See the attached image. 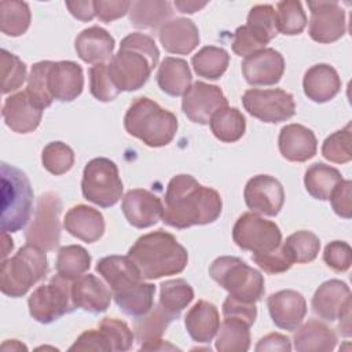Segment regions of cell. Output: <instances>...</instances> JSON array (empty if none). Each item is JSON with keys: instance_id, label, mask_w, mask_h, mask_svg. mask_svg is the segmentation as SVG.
I'll list each match as a JSON object with an SVG mask.
<instances>
[{"instance_id": "cell-16", "label": "cell", "mask_w": 352, "mask_h": 352, "mask_svg": "<svg viewBox=\"0 0 352 352\" xmlns=\"http://www.w3.org/2000/svg\"><path fill=\"white\" fill-rule=\"evenodd\" d=\"M246 206L257 214L274 217L285 202L282 184L270 175H257L249 179L243 190Z\"/></svg>"}, {"instance_id": "cell-52", "label": "cell", "mask_w": 352, "mask_h": 352, "mask_svg": "<svg viewBox=\"0 0 352 352\" xmlns=\"http://www.w3.org/2000/svg\"><path fill=\"white\" fill-rule=\"evenodd\" d=\"M252 260L267 274H282L293 265L282 250V246L267 253H253Z\"/></svg>"}, {"instance_id": "cell-43", "label": "cell", "mask_w": 352, "mask_h": 352, "mask_svg": "<svg viewBox=\"0 0 352 352\" xmlns=\"http://www.w3.org/2000/svg\"><path fill=\"white\" fill-rule=\"evenodd\" d=\"M276 28L278 32L294 36L300 34L307 25V15L297 0H283L276 4Z\"/></svg>"}, {"instance_id": "cell-25", "label": "cell", "mask_w": 352, "mask_h": 352, "mask_svg": "<svg viewBox=\"0 0 352 352\" xmlns=\"http://www.w3.org/2000/svg\"><path fill=\"white\" fill-rule=\"evenodd\" d=\"M173 319L157 304L146 315L136 318L135 336L140 342L142 351H164L176 349V346L165 342L162 334Z\"/></svg>"}, {"instance_id": "cell-6", "label": "cell", "mask_w": 352, "mask_h": 352, "mask_svg": "<svg viewBox=\"0 0 352 352\" xmlns=\"http://www.w3.org/2000/svg\"><path fill=\"white\" fill-rule=\"evenodd\" d=\"M48 261L45 250L26 243L11 258H4L0 271V289L8 297H22L45 278Z\"/></svg>"}, {"instance_id": "cell-60", "label": "cell", "mask_w": 352, "mask_h": 352, "mask_svg": "<svg viewBox=\"0 0 352 352\" xmlns=\"http://www.w3.org/2000/svg\"><path fill=\"white\" fill-rule=\"evenodd\" d=\"M12 249H14V242H12V239L8 236L7 232H3V253H1L3 260L7 257V254H8Z\"/></svg>"}, {"instance_id": "cell-57", "label": "cell", "mask_w": 352, "mask_h": 352, "mask_svg": "<svg viewBox=\"0 0 352 352\" xmlns=\"http://www.w3.org/2000/svg\"><path fill=\"white\" fill-rule=\"evenodd\" d=\"M257 352H265V351H282V352H289L292 351V344L290 340L279 333H271L265 337H263L257 345H256Z\"/></svg>"}, {"instance_id": "cell-18", "label": "cell", "mask_w": 352, "mask_h": 352, "mask_svg": "<svg viewBox=\"0 0 352 352\" xmlns=\"http://www.w3.org/2000/svg\"><path fill=\"white\" fill-rule=\"evenodd\" d=\"M285 72V59L274 48H264L242 62V73L250 85H275Z\"/></svg>"}, {"instance_id": "cell-46", "label": "cell", "mask_w": 352, "mask_h": 352, "mask_svg": "<svg viewBox=\"0 0 352 352\" xmlns=\"http://www.w3.org/2000/svg\"><path fill=\"white\" fill-rule=\"evenodd\" d=\"M1 92L16 91L26 78V65L14 54L1 50Z\"/></svg>"}, {"instance_id": "cell-15", "label": "cell", "mask_w": 352, "mask_h": 352, "mask_svg": "<svg viewBox=\"0 0 352 352\" xmlns=\"http://www.w3.org/2000/svg\"><path fill=\"white\" fill-rule=\"evenodd\" d=\"M226 106L228 102L223 91L217 85L202 81L194 82L182 100V110L187 118L201 125L209 124L213 114Z\"/></svg>"}, {"instance_id": "cell-13", "label": "cell", "mask_w": 352, "mask_h": 352, "mask_svg": "<svg viewBox=\"0 0 352 352\" xmlns=\"http://www.w3.org/2000/svg\"><path fill=\"white\" fill-rule=\"evenodd\" d=\"M245 110L257 120L268 124H278L292 118L296 113L293 95L283 89H257L245 91L242 96Z\"/></svg>"}, {"instance_id": "cell-58", "label": "cell", "mask_w": 352, "mask_h": 352, "mask_svg": "<svg viewBox=\"0 0 352 352\" xmlns=\"http://www.w3.org/2000/svg\"><path fill=\"white\" fill-rule=\"evenodd\" d=\"M66 7L70 11V14L82 21V22H88L92 21L94 16L96 15L95 12V1L91 0H85V1H66Z\"/></svg>"}, {"instance_id": "cell-54", "label": "cell", "mask_w": 352, "mask_h": 352, "mask_svg": "<svg viewBox=\"0 0 352 352\" xmlns=\"http://www.w3.org/2000/svg\"><path fill=\"white\" fill-rule=\"evenodd\" d=\"M69 351H104L109 352L111 351L110 342L106 337V334L98 329H89L84 331L76 341L74 344L69 348Z\"/></svg>"}, {"instance_id": "cell-38", "label": "cell", "mask_w": 352, "mask_h": 352, "mask_svg": "<svg viewBox=\"0 0 352 352\" xmlns=\"http://www.w3.org/2000/svg\"><path fill=\"white\" fill-rule=\"evenodd\" d=\"M192 67L199 77L208 80L220 78L228 67L230 55L224 48L206 45L202 47L191 59Z\"/></svg>"}, {"instance_id": "cell-47", "label": "cell", "mask_w": 352, "mask_h": 352, "mask_svg": "<svg viewBox=\"0 0 352 352\" xmlns=\"http://www.w3.org/2000/svg\"><path fill=\"white\" fill-rule=\"evenodd\" d=\"M89 91L92 96L100 102L114 100L120 91L113 84L109 72L107 63H96L89 69Z\"/></svg>"}, {"instance_id": "cell-27", "label": "cell", "mask_w": 352, "mask_h": 352, "mask_svg": "<svg viewBox=\"0 0 352 352\" xmlns=\"http://www.w3.org/2000/svg\"><path fill=\"white\" fill-rule=\"evenodd\" d=\"M160 41L165 51L177 55L190 54L199 44V32L187 18L170 19L160 28Z\"/></svg>"}, {"instance_id": "cell-48", "label": "cell", "mask_w": 352, "mask_h": 352, "mask_svg": "<svg viewBox=\"0 0 352 352\" xmlns=\"http://www.w3.org/2000/svg\"><path fill=\"white\" fill-rule=\"evenodd\" d=\"M268 40L249 25L239 26L232 36V51L238 56L248 58L265 48Z\"/></svg>"}, {"instance_id": "cell-61", "label": "cell", "mask_w": 352, "mask_h": 352, "mask_svg": "<svg viewBox=\"0 0 352 352\" xmlns=\"http://www.w3.org/2000/svg\"><path fill=\"white\" fill-rule=\"evenodd\" d=\"M1 349L3 351H8V349H26L25 345H22L21 342H18L16 340H8L6 341L3 345H1Z\"/></svg>"}, {"instance_id": "cell-23", "label": "cell", "mask_w": 352, "mask_h": 352, "mask_svg": "<svg viewBox=\"0 0 352 352\" xmlns=\"http://www.w3.org/2000/svg\"><path fill=\"white\" fill-rule=\"evenodd\" d=\"M72 296L76 308L91 314L104 312L110 307L111 290L98 276L81 275L72 283Z\"/></svg>"}, {"instance_id": "cell-29", "label": "cell", "mask_w": 352, "mask_h": 352, "mask_svg": "<svg viewBox=\"0 0 352 352\" xmlns=\"http://www.w3.org/2000/svg\"><path fill=\"white\" fill-rule=\"evenodd\" d=\"M114 38L107 30L99 26H91L84 29L74 41L77 55L85 63H104L111 59L114 51Z\"/></svg>"}, {"instance_id": "cell-19", "label": "cell", "mask_w": 352, "mask_h": 352, "mask_svg": "<svg viewBox=\"0 0 352 352\" xmlns=\"http://www.w3.org/2000/svg\"><path fill=\"white\" fill-rule=\"evenodd\" d=\"M311 305L319 318L333 322L351 308V289L340 279L326 280L316 289Z\"/></svg>"}, {"instance_id": "cell-12", "label": "cell", "mask_w": 352, "mask_h": 352, "mask_svg": "<svg viewBox=\"0 0 352 352\" xmlns=\"http://www.w3.org/2000/svg\"><path fill=\"white\" fill-rule=\"evenodd\" d=\"M62 201L55 192H45L38 197L32 226L26 231V242L43 250H54L60 239L59 216Z\"/></svg>"}, {"instance_id": "cell-50", "label": "cell", "mask_w": 352, "mask_h": 352, "mask_svg": "<svg viewBox=\"0 0 352 352\" xmlns=\"http://www.w3.org/2000/svg\"><path fill=\"white\" fill-rule=\"evenodd\" d=\"M246 25L271 41L278 34L275 8L271 4L254 6L248 14Z\"/></svg>"}, {"instance_id": "cell-49", "label": "cell", "mask_w": 352, "mask_h": 352, "mask_svg": "<svg viewBox=\"0 0 352 352\" xmlns=\"http://www.w3.org/2000/svg\"><path fill=\"white\" fill-rule=\"evenodd\" d=\"M99 329L106 334L111 351H128L133 344V333L128 324L116 318H103Z\"/></svg>"}, {"instance_id": "cell-56", "label": "cell", "mask_w": 352, "mask_h": 352, "mask_svg": "<svg viewBox=\"0 0 352 352\" xmlns=\"http://www.w3.org/2000/svg\"><path fill=\"white\" fill-rule=\"evenodd\" d=\"M131 1L128 0H99L95 1L96 16L106 23L113 22L129 12Z\"/></svg>"}, {"instance_id": "cell-22", "label": "cell", "mask_w": 352, "mask_h": 352, "mask_svg": "<svg viewBox=\"0 0 352 352\" xmlns=\"http://www.w3.org/2000/svg\"><path fill=\"white\" fill-rule=\"evenodd\" d=\"M48 87L54 99L72 102L84 88V76L80 65L72 60L52 62L48 74Z\"/></svg>"}, {"instance_id": "cell-59", "label": "cell", "mask_w": 352, "mask_h": 352, "mask_svg": "<svg viewBox=\"0 0 352 352\" xmlns=\"http://www.w3.org/2000/svg\"><path fill=\"white\" fill-rule=\"evenodd\" d=\"M208 3L206 1H192V0H176L175 1V7L183 12V14H194L195 11H199L201 8H204Z\"/></svg>"}, {"instance_id": "cell-28", "label": "cell", "mask_w": 352, "mask_h": 352, "mask_svg": "<svg viewBox=\"0 0 352 352\" xmlns=\"http://www.w3.org/2000/svg\"><path fill=\"white\" fill-rule=\"evenodd\" d=\"M305 96L316 103H324L333 99L341 89V80L337 70L327 63L311 66L302 78Z\"/></svg>"}, {"instance_id": "cell-32", "label": "cell", "mask_w": 352, "mask_h": 352, "mask_svg": "<svg viewBox=\"0 0 352 352\" xmlns=\"http://www.w3.org/2000/svg\"><path fill=\"white\" fill-rule=\"evenodd\" d=\"M188 63L180 58L166 56L157 72V84L169 96H182L191 87Z\"/></svg>"}, {"instance_id": "cell-44", "label": "cell", "mask_w": 352, "mask_h": 352, "mask_svg": "<svg viewBox=\"0 0 352 352\" xmlns=\"http://www.w3.org/2000/svg\"><path fill=\"white\" fill-rule=\"evenodd\" d=\"M352 128L351 122L344 129L327 136L322 144V155L334 164H346L352 160Z\"/></svg>"}, {"instance_id": "cell-3", "label": "cell", "mask_w": 352, "mask_h": 352, "mask_svg": "<svg viewBox=\"0 0 352 352\" xmlns=\"http://www.w3.org/2000/svg\"><path fill=\"white\" fill-rule=\"evenodd\" d=\"M160 59V51L150 36L131 33L121 40L120 50L107 63L109 76L121 91L142 88Z\"/></svg>"}, {"instance_id": "cell-10", "label": "cell", "mask_w": 352, "mask_h": 352, "mask_svg": "<svg viewBox=\"0 0 352 352\" xmlns=\"http://www.w3.org/2000/svg\"><path fill=\"white\" fill-rule=\"evenodd\" d=\"M73 280L56 274L48 285L38 286L29 297L28 305L33 319L48 324L76 309L72 296Z\"/></svg>"}, {"instance_id": "cell-17", "label": "cell", "mask_w": 352, "mask_h": 352, "mask_svg": "<svg viewBox=\"0 0 352 352\" xmlns=\"http://www.w3.org/2000/svg\"><path fill=\"white\" fill-rule=\"evenodd\" d=\"M122 213L128 223L136 228H147L157 224L164 214L161 199L144 188L129 190L122 197Z\"/></svg>"}, {"instance_id": "cell-31", "label": "cell", "mask_w": 352, "mask_h": 352, "mask_svg": "<svg viewBox=\"0 0 352 352\" xmlns=\"http://www.w3.org/2000/svg\"><path fill=\"white\" fill-rule=\"evenodd\" d=\"M293 342L298 352H330L336 348L337 336L324 323L311 319L297 329Z\"/></svg>"}, {"instance_id": "cell-36", "label": "cell", "mask_w": 352, "mask_h": 352, "mask_svg": "<svg viewBox=\"0 0 352 352\" xmlns=\"http://www.w3.org/2000/svg\"><path fill=\"white\" fill-rule=\"evenodd\" d=\"M250 326L231 316H224L216 338V349L220 352H245L250 346Z\"/></svg>"}, {"instance_id": "cell-41", "label": "cell", "mask_w": 352, "mask_h": 352, "mask_svg": "<svg viewBox=\"0 0 352 352\" xmlns=\"http://www.w3.org/2000/svg\"><path fill=\"white\" fill-rule=\"evenodd\" d=\"M56 274L74 280L91 267L89 253L80 245L62 246L56 256Z\"/></svg>"}, {"instance_id": "cell-40", "label": "cell", "mask_w": 352, "mask_h": 352, "mask_svg": "<svg viewBox=\"0 0 352 352\" xmlns=\"http://www.w3.org/2000/svg\"><path fill=\"white\" fill-rule=\"evenodd\" d=\"M30 10L25 1L4 0L0 3V29L4 34L18 37L30 26Z\"/></svg>"}, {"instance_id": "cell-7", "label": "cell", "mask_w": 352, "mask_h": 352, "mask_svg": "<svg viewBox=\"0 0 352 352\" xmlns=\"http://www.w3.org/2000/svg\"><path fill=\"white\" fill-rule=\"evenodd\" d=\"M1 231L22 230L33 208V190L28 176L18 168L1 162Z\"/></svg>"}, {"instance_id": "cell-39", "label": "cell", "mask_w": 352, "mask_h": 352, "mask_svg": "<svg viewBox=\"0 0 352 352\" xmlns=\"http://www.w3.org/2000/svg\"><path fill=\"white\" fill-rule=\"evenodd\" d=\"M280 246L292 264H305L316 258L320 249V241L314 232L301 230L289 235Z\"/></svg>"}, {"instance_id": "cell-55", "label": "cell", "mask_w": 352, "mask_h": 352, "mask_svg": "<svg viewBox=\"0 0 352 352\" xmlns=\"http://www.w3.org/2000/svg\"><path fill=\"white\" fill-rule=\"evenodd\" d=\"M223 315L238 318L252 326L257 318V308L254 302H245L228 296L223 302Z\"/></svg>"}, {"instance_id": "cell-2", "label": "cell", "mask_w": 352, "mask_h": 352, "mask_svg": "<svg viewBox=\"0 0 352 352\" xmlns=\"http://www.w3.org/2000/svg\"><path fill=\"white\" fill-rule=\"evenodd\" d=\"M96 271L110 286L118 308L128 316L146 315L154 304L155 286L146 283L128 256H107L98 261Z\"/></svg>"}, {"instance_id": "cell-42", "label": "cell", "mask_w": 352, "mask_h": 352, "mask_svg": "<svg viewBox=\"0 0 352 352\" xmlns=\"http://www.w3.org/2000/svg\"><path fill=\"white\" fill-rule=\"evenodd\" d=\"M51 66H52L51 60L37 62L32 66L28 77L26 92L30 96L32 102L41 110H44L45 107H50L54 100L48 87V74H50Z\"/></svg>"}, {"instance_id": "cell-9", "label": "cell", "mask_w": 352, "mask_h": 352, "mask_svg": "<svg viewBox=\"0 0 352 352\" xmlns=\"http://www.w3.org/2000/svg\"><path fill=\"white\" fill-rule=\"evenodd\" d=\"M81 191L87 201L100 208L116 205L122 195V182L117 165L104 157L91 160L82 172Z\"/></svg>"}, {"instance_id": "cell-37", "label": "cell", "mask_w": 352, "mask_h": 352, "mask_svg": "<svg viewBox=\"0 0 352 352\" xmlns=\"http://www.w3.org/2000/svg\"><path fill=\"white\" fill-rule=\"evenodd\" d=\"M210 129L213 135L224 143H234L239 140L246 129L243 114L236 107H223L217 110L210 118Z\"/></svg>"}, {"instance_id": "cell-5", "label": "cell", "mask_w": 352, "mask_h": 352, "mask_svg": "<svg viewBox=\"0 0 352 352\" xmlns=\"http://www.w3.org/2000/svg\"><path fill=\"white\" fill-rule=\"evenodd\" d=\"M125 131L148 147L169 144L177 132L176 116L148 98H136L124 117Z\"/></svg>"}, {"instance_id": "cell-45", "label": "cell", "mask_w": 352, "mask_h": 352, "mask_svg": "<svg viewBox=\"0 0 352 352\" xmlns=\"http://www.w3.org/2000/svg\"><path fill=\"white\" fill-rule=\"evenodd\" d=\"M43 166L52 175H63L72 169L74 164L73 150L62 142L48 143L41 153Z\"/></svg>"}, {"instance_id": "cell-11", "label": "cell", "mask_w": 352, "mask_h": 352, "mask_svg": "<svg viewBox=\"0 0 352 352\" xmlns=\"http://www.w3.org/2000/svg\"><path fill=\"white\" fill-rule=\"evenodd\" d=\"M232 239L242 250L267 253L280 246L282 232L274 221L248 212L235 221Z\"/></svg>"}, {"instance_id": "cell-24", "label": "cell", "mask_w": 352, "mask_h": 352, "mask_svg": "<svg viewBox=\"0 0 352 352\" xmlns=\"http://www.w3.org/2000/svg\"><path fill=\"white\" fill-rule=\"evenodd\" d=\"M279 151L292 162H305L316 154L318 142L315 133L301 124L283 126L278 138Z\"/></svg>"}, {"instance_id": "cell-51", "label": "cell", "mask_w": 352, "mask_h": 352, "mask_svg": "<svg viewBox=\"0 0 352 352\" xmlns=\"http://www.w3.org/2000/svg\"><path fill=\"white\" fill-rule=\"evenodd\" d=\"M323 260L331 270L344 272L349 270L352 264V249L344 241H333L326 245L323 252Z\"/></svg>"}, {"instance_id": "cell-26", "label": "cell", "mask_w": 352, "mask_h": 352, "mask_svg": "<svg viewBox=\"0 0 352 352\" xmlns=\"http://www.w3.org/2000/svg\"><path fill=\"white\" fill-rule=\"evenodd\" d=\"M63 227L70 235L87 243H92L102 238L104 232V219L103 214L95 208L76 205L66 213Z\"/></svg>"}, {"instance_id": "cell-4", "label": "cell", "mask_w": 352, "mask_h": 352, "mask_svg": "<svg viewBox=\"0 0 352 352\" xmlns=\"http://www.w3.org/2000/svg\"><path fill=\"white\" fill-rule=\"evenodd\" d=\"M126 256L136 265L143 279H160L180 274L188 260L184 246L164 230H157L138 238Z\"/></svg>"}, {"instance_id": "cell-8", "label": "cell", "mask_w": 352, "mask_h": 352, "mask_svg": "<svg viewBox=\"0 0 352 352\" xmlns=\"http://www.w3.org/2000/svg\"><path fill=\"white\" fill-rule=\"evenodd\" d=\"M209 275L217 285L228 292V296L236 300L256 302L264 296L263 275L239 257H217L209 267Z\"/></svg>"}, {"instance_id": "cell-21", "label": "cell", "mask_w": 352, "mask_h": 352, "mask_svg": "<svg viewBox=\"0 0 352 352\" xmlns=\"http://www.w3.org/2000/svg\"><path fill=\"white\" fill-rule=\"evenodd\" d=\"M3 118L6 125L16 133L33 132L43 117V110L37 107L26 91L16 92L4 100Z\"/></svg>"}, {"instance_id": "cell-33", "label": "cell", "mask_w": 352, "mask_h": 352, "mask_svg": "<svg viewBox=\"0 0 352 352\" xmlns=\"http://www.w3.org/2000/svg\"><path fill=\"white\" fill-rule=\"evenodd\" d=\"M173 10L169 1L139 0L131 1L129 21L138 29H155L168 22Z\"/></svg>"}, {"instance_id": "cell-35", "label": "cell", "mask_w": 352, "mask_h": 352, "mask_svg": "<svg viewBox=\"0 0 352 352\" xmlns=\"http://www.w3.org/2000/svg\"><path fill=\"white\" fill-rule=\"evenodd\" d=\"M158 305L175 320L192 301L194 290L184 279H170L160 285Z\"/></svg>"}, {"instance_id": "cell-1", "label": "cell", "mask_w": 352, "mask_h": 352, "mask_svg": "<svg viewBox=\"0 0 352 352\" xmlns=\"http://www.w3.org/2000/svg\"><path fill=\"white\" fill-rule=\"evenodd\" d=\"M221 209L216 190L199 184L191 175H176L166 187L162 221L179 230L205 226L216 221Z\"/></svg>"}, {"instance_id": "cell-53", "label": "cell", "mask_w": 352, "mask_h": 352, "mask_svg": "<svg viewBox=\"0 0 352 352\" xmlns=\"http://www.w3.org/2000/svg\"><path fill=\"white\" fill-rule=\"evenodd\" d=\"M330 202L333 210L344 219L352 217V182L342 180L331 192Z\"/></svg>"}, {"instance_id": "cell-34", "label": "cell", "mask_w": 352, "mask_h": 352, "mask_svg": "<svg viewBox=\"0 0 352 352\" xmlns=\"http://www.w3.org/2000/svg\"><path fill=\"white\" fill-rule=\"evenodd\" d=\"M342 176L338 169L316 162L312 164L304 175V184L308 194L320 201H326L330 198L333 190L342 182Z\"/></svg>"}, {"instance_id": "cell-14", "label": "cell", "mask_w": 352, "mask_h": 352, "mask_svg": "<svg viewBox=\"0 0 352 352\" xmlns=\"http://www.w3.org/2000/svg\"><path fill=\"white\" fill-rule=\"evenodd\" d=\"M308 7L311 10L308 33L314 41L329 44L345 34V12L337 1H308Z\"/></svg>"}, {"instance_id": "cell-20", "label": "cell", "mask_w": 352, "mask_h": 352, "mask_svg": "<svg viewBox=\"0 0 352 352\" xmlns=\"http://www.w3.org/2000/svg\"><path fill=\"white\" fill-rule=\"evenodd\" d=\"M267 305L275 326L287 331L296 330L307 314L305 298L296 290L287 289L272 293Z\"/></svg>"}, {"instance_id": "cell-30", "label": "cell", "mask_w": 352, "mask_h": 352, "mask_svg": "<svg viewBox=\"0 0 352 352\" xmlns=\"http://www.w3.org/2000/svg\"><path fill=\"white\" fill-rule=\"evenodd\" d=\"M184 324L190 337L197 342H210L220 327V315L214 304L199 300L184 318Z\"/></svg>"}]
</instances>
